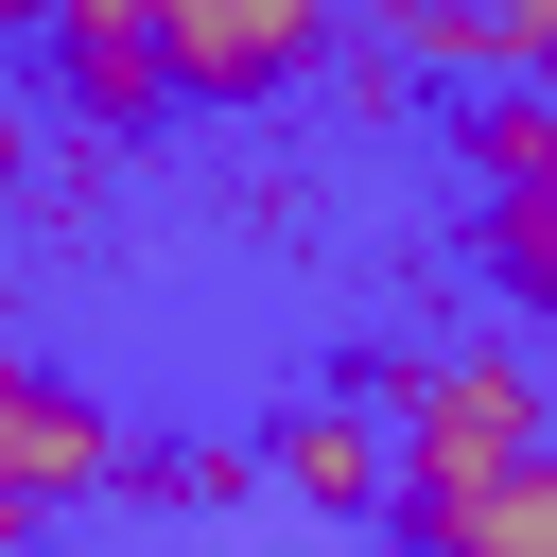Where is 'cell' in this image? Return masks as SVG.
Returning <instances> with one entry per match:
<instances>
[{"instance_id": "cell-10", "label": "cell", "mask_w": 557, "mask_h": 557, "mask_svg": "<svg viewBox=\"0 0 557 557\" xmlns=\"http://www.w3.org/2000/svg\"><path fill=\"white\" fill-rule=\"evenodd\" d=\"M17 157H35V122H17V104H0V191H17Z\"/></svg>"}, {"instance_id": "cell-3", "label": "cell", "mask_w": 557, "mask_h": 557, "mask_svg": "<svg viewBox=\"0 0 557 557\" xmlns=\"http://www.w3.org/2000/svg\"><path fill=\"white\" fill-rule=\"evenodd\" d=\"M139 453H122V418L87 400V383H52V366H0V487L17 505H87V487H122Z\"/></svg>"}, {"instance_id": "cell-6", "label": "cell", "mask_w": 557, "mask_h": 557, "mask_svg": "<svg viewBox=\"0 0 557 557\" xmlns=\"http://www.w3.org/2000/svg\"><path fill=\"white\" fill-rule=\"evenodd\" d=\"M453 157H470V191H540V174H557V87H540V70H470Z\"/></svg>"}, {"instance_id": "cell-7", "label": "cell", "mask_w": 557, "mask_h": 557, "mask_svg": "<svg viewBox=\"0 0 557 557\" xmlns=\"http://www.w3.org/2000/svg\"><path fill=\"white\" fill-rule=\"evenodd\" d=\"M261 470H278L296 505H383V418H366V400H313V418L261 435Z\"/></svg>"}, {"instance_id": "cell-2", "label": "cell", "mask_w": 557, "mask_h": 557, "mask_svg": "<svg viewBox=\"0 0 557 557\" xmlns=\"http://www.w3.org/2000/svg\"><path fill=\"white\" fill-rule=\"evenodd\" d=\"M331 35H348V0H157V87L261 104V87H296Z\"/></svg>"}, {"instance_id": "cell-5", "label": "cell", "mask_w": 557, "mask_h": 557, "mask_svg": "<svg viewBox=\"0 0 557 557\" xmlns=\"http://www.w3.org/2000/svg\"><path fill=\"white\" fill-rule=\"evenodd\" d=\"M400 540H418V557H557V435H540L522 470H487V487L400 505Z\"/></svg>"}, {"instance_id": "cell-4", "label": "cell", "mask_w": 557, "mask_h": 557, "mask_svg": "<svg viewBox=\"0 0 557 557\" xmlns=\"http://www.w3.org/2000/svg\"><path fill=\"white\" fill-rule=\"evenodd\" d=\"M35 35H52V70H70L87 122H157V104H174V87H157V0H52Z\"/></svg>"}, {"instance_id": "cell-11", "label": "cell", "mask_w": 557, "mask_h": 557, "mask_svg": "<svg viewBox=\"0 0 557 557\" xmlns=\"http://www.w3.org/2000/svg\"><path fill=\"white\" fill-rule=\"evenodd\" d=\"M35 17H52V0H0V35H35Z\"/></svg>"}, {"instance_id": "cell-13", "label": "cell", "mask_w": 557, "mask_h": 557, "mask_svg": "<svg viewBox=\"0 0 557 557\" xmlns=\"http://www.w3.org/2000/svg\"><path fill=\"white\" fill-rule=\"evenodd\" d=\"M540 87H557V70H540Z\"/></svg>"}, {"instance_id": "cell-1", "label": "cell", "mask_w": 557, "mask_h": 557, "mask_svg": "<svg viewBox=\"0 0 557 557\" xmlns=\"http://www.w3.org/2000/svg\"><path fill=\"white\" fill-rule=\"evenodd\" d=\"M557 435V383L522 348H435L383 383V505H435V487H487Z\"/></svg>"}, {"instance_id": "cell-9", "label": "cell", "mask_w": 557, "mask_h": 557, "mask_svg": "<svg viewBox=\"0 0 557 557\" xmlns=\"http://www.w3.org/2000/svg\"><path fill=\"white\" fill-rule=\"evenodd\" d=\"M139 487H174V505H226V487H261V470H244V453H157Z\"/></svg>"}, {"instance_id": "cell-12", "label": "cell", "mask_w": 557, "mask_h": 557, "mask_svg": "<svg viewBox=\"0 0 557 557\" xmlns=\"http://www.w3.org/2000/svg\"><path fill=\"white\" fill-rule=\"evenodd\" d=\"M17 522H35V505H17V487H0V557H17Z\"/></svg>"}, {"instance_id": "cell-8", "label": "cell", "mask_w": 557, "mask_h": 557, "mask_svg": "<svg viewBox=\"0 0 557 557\" xmlns=\"http://www.w3.org/2000/svg\"><path fill=\"white\" fill-rule=\"evenodd\" d=\"M487 278L557 313V174H540V191H487Z\"/></svg>"}]
</instances>
